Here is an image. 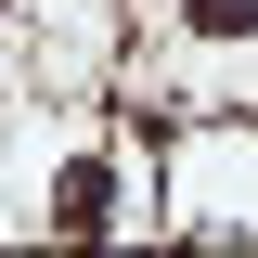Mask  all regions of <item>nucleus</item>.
Masks as SVG:
<instances>
[{"label": "nucleus", "mask_w": 258, "mask_h": 258, "mask_svg": "<svg viewBox=\"0 0 258 258\" xmlns=\"http://www.w3.org/2000/svg\"><path fill=\"white\" fill-rule=\"evenodd\" d=\"M52 220H64V232H103V155L64 168V207H52Z\"/></svg>", "instance_id": "nucleus-1"}, {"label": "nucleus", "mask_w": 258, "mask_h": 258, "mask_svg": "<svg viewBox=\"0 0 258 258\" xmlns=\"http://www.w3.org/2000/svg\"><path fill=\"white\" fill-rule=\"evenodd\" d=\"M0 13H13V0H0Z\"/></svg>", "instance_id": "nucleus-3"}, {"label": "nucleus", "mask_w": 258, "mask_h": 258, "mask_svg": "<svg viewBox=\"0 0 258 258\" xmlns=\"http://www.w3.org/2000/svg\"><path fill=\"white\" fill-rule=\"evenodd\" d=\"M194 39H258V0H181Z\"/></svg>", "instance_id": "nucleus-2"}]
</instances>
